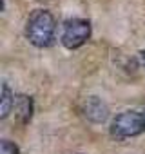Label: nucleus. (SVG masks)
<instances>
[{
    "instance_id": "nucleus-3",
    "label": "nucleus",
    "mask_w": 145,
    "mask_h": 154,
    "mask_svg": "<svg viewBox=\"0 0 145 154\" xmlns=\"http://www.w3.org/2000/svg\"><path fill=\"white\" fill-rule=\"evenodd\" d=\"M91 36V24L84 18H72L67 20L62 31V44L67 49H78L82 47Z\"/></svg>"
},
{
    "instance_id": "nucleus-4",
    "label": "nucleus",
    "mask_w": 145,
    "mask_h": 154,
    "mask_svg": "<svg viewBox=\"0 0 145 154\" xmlns=\"http://www.w3.org/2000/svg\"><path fill=\"white\" fill-rule=\"evenodd\" d=\"M80 112L91 123H103L109 118V105L100 96H87L80 103Z\"/></svg>"
},
{
    "instance_id": "nucleus-6",
    "label": "nucleus",
    "mask_w": 145,
    "mask_h": 154,
    "mask_svg": "<svg viewBox=\"0 0 145 154\" xmlns=\"http://www.w3.org/2000/svg\"><path fill=\"white\" fill-rule=\"evenodd\" d=\"M2 102H0V118H8L9 116V112H11V109L15 107V94H13V91L9 89V85L8 84H2Z\"/></svg>"
},
{
    "instance_id": "nucleus-1",
    "label": "nucleus",
    "mask_w": 145,
    "mask_h": 154,
    "mask_svg": "<svg viewBox=\"0 0 145 154\" xmlns=\"http://www.w3.org/2000/svg\"><path fill=\"white\" fill-rule=\"evenodd\" d=\"M56 22L47 9H35L26 20V38L35 47H49L54 40Z\"/></svg>"
},
{
    "instance_id": "nucleus-8",
    "label": "nucleus",
    "mask_w": 145,
    "mask_h": 154,
    "mask_svg": "<svg viewBox=\"0 0 145 154\" xmlns=\"http://www.w3.org/2000/svg\"><path fill=\"white\" fill-rule=\"evenodd\" d=\"M140 60H141V63L145 67V51H140Z\"/></svg>"
},
{
    "instance_id": "nucleus-7",
    "label": "nucleus",
    "mask_w": 145,
    "mask_h": 154,
    "mask_svg": "<svg viewBox=\"0 0 145 154\" xmlns=\"http://www.w3.org/2000/svg\"><path fill=\"white\" fill-rule=\"evenodd\" d=\"M0 154H20V150H18V147L13 141L2 140L0 141Z\"/></svg>"
},
{
    "instance_id": "nucleus-2",
    "label": "nucleus",
    "mask_w": 145,
    "mask_h": 154,
    "mask_svg": "<svg viewBox=\"0 0 145 154\" xmlns=\"http://www.w3.org/2000/svg\"><path fill=\"white\" fill-rule=\"evenodd\" d=\"M109 132L118 141H123L127 138H134L145 132V122H143L141 111H123L116 114L111 122Z\"/></svg>"
},
{
    "instance_id": "nucleus-9",
    "label": "nucleus",
    "mask_w": 145,
    "mask_h": 154,
    "mask_svg": "<svg viewBox=\"0 0 145 154\" xmlns=\"http://www.w3.org/2000/svg\"><path fill=\"white\" fill-rule=\"evenodd\" d=\"M141 114H143V122H145V109H143V111H141Z\"/></svg>"
},
{
    "instance_id": "nucleus-5",
    "label": "nucleus",
    "mask_w": 145,
    "mask_h": 154,
    "mask_svg": "<svg viewBox=\"0 0 145 154\" xmlns=\"http://www.w3.org/2000/svg\"><path fill=\"white\" fill-rule=\"evenodd\" d=\"M15 114L20 123H29L33 116V98L27 94H18L15 98Z\"/></svg>"
}]
</instances>
